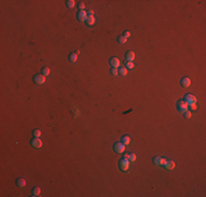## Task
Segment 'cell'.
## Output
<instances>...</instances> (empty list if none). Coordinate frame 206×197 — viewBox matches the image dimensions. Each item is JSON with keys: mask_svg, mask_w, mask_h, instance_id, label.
Returning a JSON list of instances; mask_svg holds the SVG:
<instances>
[{"mask_svg": "<svg viewBox=\"0 0 206 197\" xmlns=\"http://www.w3.org/2000/svg\"><path fill=\"white\" fill-rule=\"evenodd\" d=\"M119 165H120V169H121L122 171H127L129 168V160L127 159L126 154L124 156L123 159H121L119 162Z\"/></svg>", "mask_w": 206, "mask_h": 197, "instance_id": "6da1fadb", "label": "cell"}, {"mask_svg": "<svg viewBox=\"0 0 206 197\" xmlns=\"http://www.w3.org/2000/svg\"><path fill=\"white\" fill-rule=\"evenodd\" d=\"M177 107H178L179 113H182V114L189 109L188 104L184 102V100H180V101H178V103H177Z\"/></svg>", "mask_w": 206, "mask_h": 197, "instance_id": "7a4b0ae2", "label": "cell"}, {"mask_svg": "<svg viewBox=\"0 0 206 197\" xmlns=\"http://www.w3.org/2000/svg\"><path fill=\"white\" fill-rule=\"evenodd\" d=\"M184 102H185L188 105H192V104L196 103V98L191 93H188L184 95Z\"/></svg>", "mask_w": 206, "mask_h": 197, "instance_id": "3957f363", "label": "cell"}, {"mask_svg": "<svg viewBox=\"0 0 206 197\" xmlns=\"http://www.w3.org/2000/svg\"><path fill=\"white\" fill-rule=\"evenodd\" d=\"M113 148L116 153H123L125 151V145L123 142H115Z\"/></svg>", "mask_w": 206, "mask_h": 197, "instance_id": "277c9868", "label": "cell"}, {"mask_svg": "<svg viewBox=\"0 0 206 197\" xmlns=\"http://www.w3.org/2000/svg\"><path fill=\"white\" fill-rule=\"evenodd\" d=\"M33 81L36 83V84H44L45 81H46V78H45V76H43L42 73H40V75H36L35 77H34Z\"/></svg>", "mask_w": 206, "mask_h": 197, "instance_id": "5b68a950", "label": "cell"}, {"mask_svg": "<svg viewBox=\"0 0 206 197\" xmlns=\"http://www.w3.org/2000/svg\"><path fill=\"white\" fill-rule=\"evenodd\" d=\"M77 18H78V20H79L80 22H85V21L87 20V18H88V16H87V11H85V10H80L79 12L77 13Z\"/></svg>", "mask_w": 206, "mask_h": 197, "instance_id": "8992f818", "label": "cell"}, {"mask_svg": "<svg viewBox=\"0 0 206 197\" xmlns=\"http://www.w3.org/2000/svg\"><path fill=\"white\" fill-rule=\"evenodd\" d=\"M31 145L33 146V147H35V148H41L42 146H43V142H42V140L40 139V138L34 137L33 139H32V141H31Z\"/></svg>", "mask_w": 206, "mask_h": 197, "instance_id": "52a82bcc", "label": "cell"}, {"mask_svg": "<svg viewBox=\"0 0 206 197\" xmlns=\"http://www.w3.org/2000/svg\"><path fill=\"white\" fill-rule=\"evenodd\" d=\"M110 65H111L112 68H119L120 65H121V62H120L119 58L116 57H112L111 59H110Z\"/></svg>", "mask_w": 206, "mask_h": 197, "instance_id": "ba28073f", "label": "cell"}, {"mask_svg": "<svg viewBox=\"0 0 206 197\" xmlns=\"http://www.w3.org/2000/svg\"><path fill=\"white\" fill-rule=\"evenodd\" d=\"M181 86L183 87V88H188V87H190L191 84V80L189 78H186V77H184V78L181 79Z\"/></svg>", "mask_w": 206, "mask_h": 197, "instance_id": "9c48e42d", "label": "cell"}, {"mask_svg": "<svg viewBox=\"0 0 206 197\" xmlns=\"http://www.w3.org/2000/svg\"><path fill=\"white\" fill-rule=\"evenodd\" d=\"M125 57H126V61H133V60L135 59V54H134V52H132V50H128V52L126 53V55H125Z\"/></svg>", "mask_w": 206, "mask_h": 197, "instance_id": "30bf717a", "label": "cell"}, {"mask_svg": "<svg viewBox=\"0 0 206 197\" xmlns=\"http://www.w3.org/2000/svg\"><path fill=\"white\" fill-rule=\"evenodd\" d=\"M165 168L167 169V170H173V169L175 168L174 161H172V160H167V163H166Z\"/></svg>", "mask_w": 206, "mask_h": 197, "instance_id": "8fae6325", "label": "cell"}, {"mask_svg": "<svg viewBox=\"0 0 206 197\" xmlns=\"http://www.w3.org/2000/svg\"><path fill=\"white\" fill-rule=\"evenodd\" d=\"M78 54H79V52H76V53H72V54H70V56H69V60L71 62H76L77 61V59H78Z\"/></svg>", "mask_w": 206, "mask_h": 197, "instance_id": "7c38bea8", "label": "cell"}, {"mask_svg": "<svg viewBox=\"0 0 206 197\" xmlns=\"http://www.w3.org/2000/svg\"><path fill=\"white\" fill-rule=\"evenodd\" d=\"M40 194H41V188H40V187H34V188L32 189L31 196H33V197H36V196H39Z\"/></svg>", "mask_w": 206, "mask_h": 197, "instance_id": "4fadbf2b", "label": "cell"}, {"mask_svg": "<svg viewBox=\"0 0 206 197\" xmlns=\"http://www.w3.org/2000/svg\"><path fill=\"white\" fill-rule=\"evenodd\" d=\"M17 185H18L19 187H24L26 185V182L24 179H22V177H20V179L17 180Z\"/></svg>", "mask_w": 206, "mask_h": 197, "instance_id": "5bb4252c", "label": "cell"}, {"mask_svg": "<svg viewBox=\"0 0 206 197\" xmlns=\"http://www.w3.org/2000/svg\"><path fill=\"white\" fill-rule=\"evenodd\" d=\"M121 142H123L125 146L129 145V143H131V138H129L128 136H123V137H122V139H121Z\"/></svg>", "mask_w": 206, "mask_h": 197, "instance_id": "9a60e30c", "label": "cell"}, {"mask_svg": "<svg viewBox=\"0 0 206 197\" xmlns=\"http://www.w3.org/2000/svg\"><path fill=\"white\" fill-rule=\"evenodd\" d=\"M86 22H87L88 25H93V24L95 23V18L94 16H88Z\"/></svg>", "mask_w": 206, "mask_h": 197, "instance_id": "2e32d148", "label": "cell"}, {"mask_svg": "<svg viewBox=\"0 0 206 197\" xmlns=\"http://www.w3.org/2000/svg\"><path fill=\"white\" fill-rule=\"evenodd\" d=\"M49 72H51V71H49V68L48 67H43V68H42V75H43V76H45V77H46V76L49 75Z\"/></svg>", "mask_w": 206, "mask_h": 197, "instance_id": "e0dca14e", "label": "cell"}, {"mask_svg": "<svg viewBox=\"0 0 206 197\" xmlns=\"http://www.w3.org/2000/svg\"><path fill=\"white\" fill-rule=\"evenodd\" d=\"M127 159H128L131 162H134L135 160H136V156H135V153H129V154H126Z\"/></svg>", "mask_w": 206, "mask_h": 197, "instance_id": "ac0fdd59", "label": "cell"}, {"mask_svg": "<svg viewBox=\"0 0 206 197\" xmlns=\"http://www.w3.org/2000/svg\"><path fill=\"white\" fill-rule=\"evenodd\" d=\"M119 73L121 76H126L127 75V69L126 68H124V67H121L119 69Z\"/></svg>", "mask_w": 206, "mask_h": 197, "instance_id": "d6986e66", "label": "cell"}, {"mask_svg": "<svg viewBox=\"0 0 206 197\" xmlns=\"http://www.w3.org/2000/svg\"><path fill=\"white\" fill-rule=\"evenodd\" d=\"M126 41H127V38H125L123 35H122V36H119V37H117V42H119L120 44H125V43H126Z\"/></svg>", "mask_w": 206, "mask_h": 197, "instance_id": "ffe728a7", "label": "cell"}, {"mask_svg": "<svg viewBox=\"0 0 206 197\" xmlns=\"http://www.w3.org/2000/svg\"><path fill=\"white\" fill-rule=\"evenodd\" d=\"M66 5L68 8H74L75 7V1L74 0H68V1H66Z\"/></svg>", "mask_w": 206, "mask_h": 197, "instance_id": "44dd1931", "label": "cell"}, {"mask_svg": "<svg viewBox=\"0 0 206 197\" xmlns=\"http://www.w3.org/2000/svg\"><path fill=\"white\" fill-rule=\"evenodd\" d=\"M41 135H42V131H41L40 129H34V130H33V136H34V137H37V138H39Z\"/></svg>", "mask_w": 206, "mask_h": 197, "instance_id": "7402d4cb", "label": "cell"}, {"mask_svg": "<svg viewBox=\"0 0 206 197\" xmlns=\"http://www.w3.org/2000/svg\"><path fill=\"white\" fill-rule=\"evenodd\" d=\"M125 66H126V69H133V68H134V64H133V61H126Z\"/></svg>", "mask_w": 206, "mask_h": 197, "instance_id": "603a6c76", "label": "cell"}, {"mask_svg": "<svg viewBox=\"0 0 206 197\" xmlns=\"http://www.w3.org/2000/svg\"><path fill=\"white\" fill-rule=\"evenodd\" d=\"M166 163H167V159H163V158H160V161H159V165H162L165 166Z\"/></svg>", "mask_w": 206, "mask_h": 197, "instance_id": "cb8c5ba5", "label": "cell"}, {"mask_svg": "<svg viewBox=\"0 0 206 197\" xmlns=\"http://www.w3.org/2000/svg\"><path fill=\"white\" fill-rule=\"evenodd\" d=\"M183 114H184V117H185V118H188V119H189V118H191V116H192V114H191V112L189 111V109H188L186 112H184Z\"/></svg>", "mask_w": 206, "mask_h": 197, "instance_id": "d4e9b609", "label": "cell"}, {"mask_svg": "<svg viewBox=\"0 0 206 197\" xmlns=\"http://www.w3.org/2000/svg\"><path fill=\"white\" fill-rule=\"evenodd\" d=\"M159 161H160V157H154V158L152 159V162H154V164H157V165H159Z\"/></svg>", "mask_w": 206, "mask_h": 197, "instance_id": "484cf974", "label": "cell"}, {"mask_svg": "<svg viewBox=\"0 0 206 197\" xmlns=\"http://www.w3.org/2000/svg\"><path fill=\"white\" fill-rule=\"evenodd\" d=\"M111 73L113 76L117 75V73H119V70H117V68H112V69H111Z\"/></svg>", "mask_w": 206, "mask_h": 197, "instance_id": "4316f807", "label": "cell"}, {"mask_svg": "<svg viewBox=\"0 0 206 197\" xmlns=\"http://www.w3.org/2000/svg\"><path fill=\"white\" fill-rule=\"evenodd\" d=\"M125 38H128V37H131V32L126 31V32H124V35H123Z\"/></svg>", "mask_w": 206, "mask_h": 197, "instance_id": "83f0119b", "label": "cell"}, {"mask_svg": "<svg viewBox=\"0 0 206 197\" xmlns=\"http://www.w3.org/2000/svg\"><path fill=\"white\" fill-rule=\"evenodd\" d=\"M189 109H192V111H195L196 109V105L195 104H192V105H188Z\"/></svg>", "mask_w": 206, "mask_h": 197, "instance_id": "f1b7e54d", "label": "cell"}, {"mask_svg": "<svg viewBox=\"0 0 206 197\" xmlns=\"http://www.w3.org/2000/svg\"><path fill=\"white\" fill-rule=\"evenodd\" d=\"M78 8L80 9V10H83V9H85V3H79V5H78Z\"/></svg>", "mask_w": 206, "mask_h": 197, "instance_id": "f546056e", "label": "cell"}, {"mask_svg": "<svg viewBox=\"0 0 206 197\" xmlns=\"http://www.w3.org/2000/svg\"><path fill=\"white\" fill-rule=\"evenodd\" d=\"M87 16H93V11H92V10H89V11L87 12Z\"/></svg>", "mask_w": 206, "mask_h": 197, "instance_id": "4dcf8cb0", "label": "cell"}]
</instances>
